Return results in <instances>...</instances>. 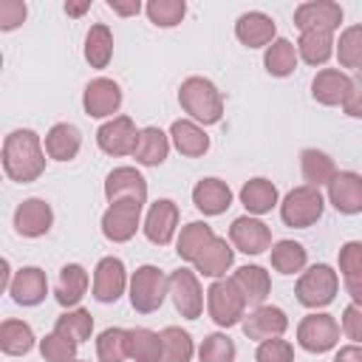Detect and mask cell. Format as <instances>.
I'll use <instances>...</instances> for the list:
<instances>
[{
  "instance_id": "22",
  "label": "cell",
  "mask_w": 362,
  "mask_h": 362,
  "mask_svg": "<svg viewBox=\"0 0 362 362\" xmlns=\"http://www.w3.org/2000/svg\"><path fill=\"white\" fill-rule=\"evenodd\" d=\"M311 93L320 105H345L351 93V76L337 68H322L311 82Z\"/></svg>"
},
{
  "instance_id": "3",
  "label": "cell",
  "mask_w": 362,
  "mask_h": 362,
  "mask_svg": "<svg viewBox=\"0 0 362 362\" xmlns=\"http://www.w3.org/2000/svg\"><path fill=\"white\" fill-rule=\"evenodd\" d=\"M170 294V277L158 266H139L130 277V305L139 314L156 311Z\"/></svg>"
},
{
  "instance_id": "50",
  "label": "cell",
  "mask_w": 362,
  "mask_h": 362,
  "mask_svg": "<svg viewBox=\"0 0 362 362\" xmlns=\"http://www.w3.org/2000/svg\"><path fill=\"white\" fill-rule=\"evenodd\" d=\"M342 110L348 116H354V119L362 116V71H354V76H351V93H348Z\"/></svg>"
},
{
  "instance_id": "26",
  "label": "cell",
  "mask_w": 362,
  "mask_h": 362,
  "mask_svg": "<svg viewBox=\"0 0 362 362\" xmlns=\"http://www.w3.org/2000/svg\"><path fill=\"white\" fill-rule=\"evenodd\" d=\"M235 286L240 288L243 300L252 303V305H263V300L269 297V288H272V280H269V272H263L260 266H240L235 274H232Z\"/></svg>"
},
{
  "instance_id": "32",
  "label": "cell",
  "mask_w": 362,
  "mask_h": 362,
  "mask_svg": "<svg viewBox=\"0 0 362 362\" xmlns=\"http://www.w3.org/2000/svg\"><path fill=\"white\" fill-rule=\"evenodd\" d=\"M212 240H215L212 226H209V223H204V221H192V223H187V226L181 229L175 252H178V257H184V260H192V263H195V257H198V255H201Z\"/></svg>"
},
{
  "instance_id": "36",
  "label": "cell",
  "mask_w": 362,
  "mask_h": 362,
  "mask_svg": "<svg viewBox=\"0 0 362 362\" xmlns=\"http://www.w3.org/2000/svg\"><path fill=\"white\" fill-rule=\"evenodd\" d=\"M297 51L308 65H322L334 54V37H331V31H303Z\"/></svg>"
},
{
  "instance_id": "30",
  "label": "cell",
  "mask_w": 362,
  "mask_h": 362,
  "mask_svg": "<svg viewBox=\"0 0 362 362\" xmlns=\"http://www.w3.org/2000/svg\"><path fill=\"white\" fill-rule=\"evenodd\" d=\"M34 348V331L23 320H3L0 325V351L8 356H25Z\"/></svg>"
},
{
  "instance_id": "13",
  "label": "cell",
  "mask_w": 362,
  "mask_h": 362,
  "mask_svg": "<svg viewBox=\"0 0 362 362\" xmlns=\"http://www.w3.org/2000/svg\"><path fill=\"white\" fill-rule=\"evenodd\" d=\"M107 201H147V181L136 167H116L105 181Z\"/></svg>"
},
{
  "instance_id": "46",
  "label": "cell",
  "mask_w": 362,
  "mask_h": 362,
  "mask_svg": "<svg viewBox=\"0 0 362 362\" xmlns=\"http://www.w3.org/2000/svg\"><path fill=\"white\" fill-rule=\"evenodd\" d=\"M257 362H294V348L280 339V337H272V339H263L257 354H255Z\"/></svg>"
},
{
  "instance_id": "8",
  "label": "cell",
  "mask_w": 362,
  "mask_h": 362,
  "mask_svg": "<svg viewBox=\"0 0 362 362\" xmlns=\"http://www.w3.org/2000/svg\"><path fill=\"white\" fill-rule=\"evenodd\" d=\"M139 215H141V204L139 201H113L107 206V212L102 215V232L107 240L113 243H124L136 235L139 229Z\"/></svg>"
},
{
  "instance_id": "42",
  "label": "cell",
  "mask_w": 362,
  "mask_h": 362,
  "mask_svg": "<svg viewBox=\"0 0 362 362\" xmlns=\"http://www.w3.org/2000/svg\"><path fill=\"white\" fill-rule=\"evenodd\" d=\"M99 362H124L127 356V331L124 328H105L96 339Z\"/></svg>"
},
{
  "instance_id": "34",
  "label": "cell",
  "mask_w": 362,
  "mask_h": 362,
  "mask_svg": "<svg viewBox=\"0 0 362 362\" xmlns=\"http://www.w3.org/2000/svg\"><path fill=\"white\" fill-rule=\"evenodd\" d=\"M232 257H235L232 246H229L223 238H215V240L195 257V269H198L201 274H206V277H221V274H226V269L232 266Z\"/></svg>"
},
{
  "instance_id": "53",
  "label": "cell",
  "mask_w": 362,
  "mask_h": 362,
  "mask_svg": "<svg viewBox=\"0 0 362 362\" xmlns=\"http://www.w3.org/2000/svg\"><path fill=\"white\" fill-rule=\"evenodd\" d=\"M334 362H362V345H348V348H339Z\"/></svg>"
},
{
  "instance_id": "18",
  "label": "cell",
  "mask_w": 362,
  "mask_h": 362,
  "mask_svg": "<svg viewBox=\"0 0 362 362\" xmlns=\"http://www.w3.org/2000/svg\"><path fill=\"white\" fill-rule=\"evenodd\" d=\"M328 201L342 215H359L362 212V175L337 173L328 184Z\"/></svg>"
},
{
  "instance_id": "41",
  "label": "cell",
  "mask_w": 362,
  "mask_h": 362,
  "mask_svg": "<svg viewBox=\"0 0 362 362\" xmlns=\"http://www.w3.org/2000/svg\"><path fill=\"white\" fill-rule=\"evenodd\" d=\"M337 59L342 68L362 71V25H348L337 42Z\"/></svg>"
},
{
  "instance_id": "27",
  "label": "cell",
  "mask_w": 362,
  "mask_h": 362,
  "mask_svg": "<svg viewBox=\"0 0 362 362\" xmlns=\"http://www.w3.org/2000/svg\"><path fill=\"white\" fill-rule=\"evenodd\" d=\"M85 291H88V272L79 263L62 266L59 280H57V294H54L57 303L65 305V308H71V305H76L85 297Z\"/></svg>"
},
{
  "instance_id": "15",
  "label": "cell",
  "mask_w": 362,
  "mask_h": 362,
  "mask_svg": "<svg viewBox=\"0 0 362 362\" xmlns=\"http://www.w3.org/2000/svg\"><path fill=\"white\" fill-rule=\"evenodd\" d=\"M82 105H85V113L93 116V119H102V116H113L122 105V88L113 82V79H93L88 82L85 88V96H82Z\"/></svg>"
},
{
  "instance_id": "47",
  "label": "cell",
  "mask_w": 362,
  "mask_h": 362,
  "mask_svg": "<svg viewBox=\"0 0 362 362\" xmlns=\"http://www.w3.org/2000/svg\"><path fill=\"white\" fill-rule=\"evenodd\" d=\"M28 14V6L23 0H3L0 3V28L3 31H11L17 28Z\"/></svg>"
},
{
  "instance_id": "39",
  "label": "cell",
  "mask_w": 362,
  "mask_h": 362,
  "mask_svg": "<svg viewBox=\"0 0 362 362\" xmlns=\"http://www.w3.org/2000/svg\"><path fill=\"white\" fill-rule=\"evenodd\" d=\"M54 331L62 334V337H68V339H74V342L79 345V342H85V339L90 337V331H93V317H90L85 308L65 311L62 317H57Z\"/></svg>"
},
{
  "instance_id": "28",
  "label": "cell",
  "mask_w": 362,
  "mask_h": 362,
  "mask_svg": "<svg viewBox=\"0 0 362 362\" xmlns=\"http://www.w3.org/2000/svg\"><path fill=\"white\" fill-rule=\"evenodd\" d=\"M170 153V139L158 130V127H144L139 130V141H136V161L144 167H158Z\"/></svg>"
},
{
  "instance_id": "29",
  "label": "cell",
  "mask_w": 362,
  "mask_h": 362,
  "mask_svg": "<svg viewBox=\"0 0 362 362\" xmlns=\"http://www.w3.org/2000/svg\"><path fill=\"white\" fill-rule=\"evenodd\" d=\"M240 204L252 212V215H263L272 212V206L277 204V187L269 178H252L240 187Z\"/></svg>"
},
{
  "instance_id": "37",
  "label": "cell",
  "mask_w": 362,
  "mask_h": 362,
  "mask_svg": "<svg viewBox=\"0 0 362 362\" xmlns=\"http://www.w3.org/2000/svg\"><path fill=\"white\" fill-rule=\"evenodd\" d=\"M263 65L272 76H288L294 68H297V48L288 42V40H274L269 48H266V57H263Z\"/></svg>"
},
{
  "instance_id": "48",
  "label": "cell",
  "mask_w": 362,
  "mask_h": 362,
  "mask_svg": "<svg viewBox=\"0 0 362 362\" xmlns=\"http://www.w3.org/2000/svg\"><path fill=\"white\" fill-rule=\"evenodd\" d=\"M339 272L342 274H356L362 272V243L351 240L339 249Z\"/></svg>"
},
{
  "instance_id": "44",
  "label": "cell",
  "mask_w": 362,
  "mask_h": 362,
  "mask_svg": "<svg viewBox=\"0 0 362 362\" xmlns=\"http://www.w3.org/2000/svg\"><path fill=\"white\" fill-rule=\"evenodd\" d=\"M40 354L45 362H74L76 359V342L51 331L45 339H40Z\"/></svg>"
},
{
  "instance_id": "54",
  "label": "cell",
  "mask_w": 362,
  "mask_h": 362,
  "mask_svg": "<svg viewBox=\"0 0 362 362\" xmlns=\"http://www.w3.org/2000/svg\"><path fill=\"white\" fill-rule=\"evenodd\" d=\"M88 8H90V3H65V11H68V14H74V17L85 14Z\"/></svg>"
},
{
  "instance_id": "11",
  "label": "cell",
  "mask_w": 362,
  "mask_h": 362,
  "mask_svg": "<svg viewBox=\"0 0 362 362\" xmlns=\"http://www.w3.org/2000/svg\"><path fill=\"white\" fill-rule=\"evenodd\" d=\"M96 141H99V147L107 156H127V153L136 150L139 130H136V124H133L130 116H116V119L105 122L96 130Z\"/></svg>"
},
{
  "instance_id": "31",
  "label": "cell",
  "mask_w": 362,
  "mask_h": 362,
  "mask_svg": "<svg viewBox=\"0 0 362 362\" xmlns=\"http://www.w3.org/2000/svg\"><path fill=\"white\" fill-rule=\"evenodd\" d=\"M300 167H303V178L308 187H322V184H331V178L337 175V167L334 161L322 153V150H314V147H305L300 153Z\"/></svg>"
},
{
  "instance_id": "7",
  "label": "cell",
  "mask_w": 362,
  "mask_h": 362,
  "mask_svg": "<svg viewBox=\"0 0 362 362\" xmlns=\"http://www.w3.org/2000/svg\"><path fill=\"white\" fill-rule=\"evenodd\" d=\"M297 342L311 354H325L339 342V322L331 314H308L297 325Z\"/></svg>"
},
{
  "instance_id": "6",
  "label": "cell",
  "mask_w": 362,
  "mask_h": 362,
  "mask_svg": "<svg viewBox=\"0 0 362 362\" xmlns=\"http://www.w3.org/2000/svg\"><path fill=\"white\" fill-rule=\"evenodd\" d=\"M337 286H339L337 272L325 263H317V266H311L308 272L300 274V280L294 286V294L305 308H322L334 300Z\"/></svg>"
},
{
  "instance_id": "23",
  "label": "cell",
  "mask_w": 362,
  "mask_h": 362,
  "mask_svg": "<svg viewBox=\"0 0 362 362\" xmlns=\"http://www.w3.org/2000/svg\"><path fill=\"white\" fill-rule=\"evenodd\" d=\"M192 204L204 215H221L232 204V189L221 178H201L195 184V189H192Z\"/></svg>"
},
{
  "instance_id": "12",
  "label": "cell",
  "mask_w": 362,
  "mask_h": 362,
  "mask_svg": "<svg viewBox=\"0 0 362 362\" xmlns=\"http://www.w3.org/2000/svg\"><path fill=\"white\" fill-rule=\"evenodd\" d=\"M229 240H232L235 249L243 252V255H260L263 249L272 246V232H269V226H266L263 221L243 215V218H235V221H232V226H229Z\"/></svg>"
},
{
  "instance_id": "19",
  "label": "cell",
  "mask_w": 362,
  "mask_h": 362,
  "mask_svg": "<svg viewBox=\"0 0 362 362\" xmlns=\"http://www.w3.org/2000/svg\"><path fill=\"white\" fill-rule=\"evenodd\" d=\"M51 223H54V212L42 198H28L14 212V229L23 238H40L51 229Z\"/></svg>"
},
{
  "instance_id": "9",
  "label": "cell",
  "mask_w": 362,
  "mask_h": 362,
  "mask_svg": "<svg viewBox=\"0 0 362 362\" xmlns=\"http://www.w3.org/2000/svg\"><path fill=\"white\" fill-rule=\"evenodd\" d=\"M170 297L181 317L195 320L204 308V291L198 286V277L189 269H178L170 274Z\"/></svg>"
},
{
  "instance_id": "21",
  "label": "cell",
  "mask_w": 362,
  "mask_h": 362,
  "mask_svg": "<svg viewBox=\"0 0 362 362\" xmlns=\"http://www.w3.org/2000/svg\"><path fill=\"white\" fill-rule=\"evenodd\" d=\"M235 34L249 48L272 45L274 42V20L269 14H263V11H246L235 23Z\"/></svg>"
},
{
  "instance_id": "1",
  "label": "cell",
  "mask_w": 362,
  "mask_h": 362,
  "mask_svg": "<svg viewBox=\"0 0 362 362\" xmlns=\"http://www.w3.org/2000/svg\"><path fill=\"white\" fill-rule=\"evenodd\" d=\"M3 170L11 181H37L45 170V153L34 130H11L3 141Z\"/></svg>"
},
{
  "instance_id": "33",
  "label": "cell",
  "mask_w": 362,
  "mask_h": 362,
  "mask_svg": "<svg viewBox=\"0 0 362 362\" xmlns=\"http://www.w3.org/2000/svg\"><path fill=\"white\" fill-rule=\"evenodd\" d=\"M127 356L136 362H164L161 337L150 328H130L127 331Z\"/></svg>"
},
{
  "instance_id": "52",
  "label": "cell",
  "mask_w": 362,
  "mask_h": 362,
  "mask_svg": "<svg viewBox=\"0 0 362 362\" xmlns=\"http://www.w3.org/2000/svg\"><path fill=\"white\" fill-rule=\"evenodd\" d=\"M107 6H110V11H116V14H122V17H130V14H139V11H141V3H139V0H130V3L107 0Z\"/></svg>"
},
{
  "instance_id": "24",
  "label": "cell",
  "mask_w": 362,
  "mask_h": 362,
  "mask_svg": "<svg viewBox=\"0 0 362 362\" xmlns=\"http://www.w3.org/2000/svg\"><path fill=\"white\" fill-rule=\"evenodd\" d=\"M82 147V133L79 127L68 124V122H59L48 130L45 136V153L54 158V161H71Z\"/></svg>"
},
{
  "instance_id": "43",
  "label": "cell",
  "mask_w": 362,
  "mask_h": 362,
  "mask_svg": "<svg viewBox=\"0 0 362 362\" xmlns=\"http://www.w3.org/2000/svg\"><path fill=\"white\" fill-rule=\"evenodd\" d=\"M187 6L184 0H150L147 3V17L150 23H156L158 28H173L184 20Z\"/></svg>"
},
{
  "instance_id": "55",
  "label": "cell",
  "mask_w": 362,
  "mask_h": 362,
  "mask_svg": "<svg viewBox=\"0 0 362 362\" xmlns=\"http://www.w3.org/2000/svg\"><path fill=\"white\" fill-rule=\"evenodd\" d=\"M11 283H8V260H3L0 263V288H8Z\"/></svg>"
},
{
  "instance_id": "17",
  "label": "cell",
  "mask_w": 362,
  "mask_h": 362,
  "mask_svg": "<svg viewBox=\"0 0 362 362\" xmlns=\"http://www.w3.org/2000/svg\"><path fill=\"white\" fill-rule=\"evenodd\" d=\"M175 226H178V206L170 201V198H161L150 206L147 218H144V235L150 243L156 246H167L175 235Z\"/></svg>"
},
{
  "instance_id": "49",
  "label": "cell",
  "mask_w": 362,
  "mask_h": 362,
  "mask_svg": "<svg viewBox=\"0 0 362 362\" xmlns=\"http://www.w3.org/2000/svg\"><path fill=\"white\" fill-rule=\"evenodd\" d=\"M342 331L348 339L362 342V305H348L342 311Z\"/></svg>"
},
{
  "instance_id": "4",
  "label": "cell",
  "mask_w": 362,
  "mask_h": 362,
  "mask_svg": "<svg viewBox=\"0 0 362 362\" xmlns=\"http://www.w3.org/2000/svg\"><path fill=\"white\" fill-rule=\"evenodd\" d=\"M322 206H325V201H322L320 189L303 184V187H294V189L283 198V204H280V218H283L286 226L305 229V226H311V223L320 221Z\"/></svg>"
},
{
  "instance_id": "14",
  "label": "cell",
  "mask_w": 362,
  "mask_h": 362,
  "mask_svg": "<svg viewBox=\"0 0 362 362\" xmlns=\"http://www.w3.org/2000/svg\"><path fill=\"white\" fill-rule=\"evenodd\" d=\"M127 286L124 263L119 257H102L93 272V297L99 303H116Z\"/></svg>"
},
{
  "instance_id": "16",
  "label": "cell",
  "mask_w": 362,
  "mask_h": 362,
  "mask_svg": "<svg viewBox=\"0 0 362 362\" xmlns=\"http://www.w3.org/2000/svg\"><path fill=\"white\" fill-rule=\"evenodd\" d=\"M243 334L249 339H272V337H280L286 328H288V317L283 314V308L277 305H257L252 314L243 317L240 322Z\"/></svg>"
},
{
  "instance_id": "5",
  "label": "cell",
  "mask_w": 362,
  "mask_h": 362,
  "mask_svg": "<svg viewBox=\"0 0 362 362\" xmlns=\"http://www.w3.org/2000/svg\"><path fill=\"white\" fill-rule=\"evenodd\" d=\"M206 308L209 317L221 325V328H232L238 322H243V311H246V300L240 294V288L235 286V280H215L206 291Z\"/></svg>"
},
{
  "instance_id": "10",
  "label": "cell",
  "mask_w": 362,
  "mask_h": 362,
  "mask_svg": "<svg viewBox=\"0 0 362 362\" xmlns=\"http://www.w3.org/2000/svg\"><path fill=\"white\" fill-rule=\"evenodd\" d=\"M342 23V8L339 3L331 0H311L294 8V25L300 31H331Z\"/></svg>"
},
{
  "instance_id": "45",
  "label": "cell",
  "mask_w": 362,
  "mask_h": 362,
  "mask_svg": "<svg viewBox=\"0 0 362 362\" xmlns=\"http://www.w3.org/2000/svg\"><path fill=\"white\" fill-rule=\"evenodd\" d=\"M201 362H235V342L226 334H209L198 348Z\"/></svg>"
},
{
  "instance_id": "25",
  "label": "cell",
  "mask_w": 362,
  "mask_h": 362,
  "mask_svg": "<svg viewBox=\"0 0 362 362\" xmlns=\"http://www.w3.org/2000/svg\"><path fill=\"white\" fill-rule=\"evenodd\" d=\"M170 136H173L175 150H178L181 156H187V158H198V156H204V153L209 150V136H206L195 122H189V119L173 122Z\"/></svg>"
},
{
  "instance_id": "2",
  "label": "cell",
  "mask_w": 362,
  "mask_h": 362,
  "mask_svg": "<svg viewBox=\"0 0 362 362\" xmlns=\"http://www.w3.org/2000/svg\"><path fill=\"white\" fill-rule=\"evenodd\" d=\"M178 102L181 107L201 124H215L221 122L223 116V96L221 90L204 79V76H189L181 82V90H178Z\"/></svg>"
},
{
  "instance_id": "38",
  "label": "cell",
  "mask_w": 362,
  "mask_h": 362,
  "mask_svg": "<svg viewBox=\"0 0 362 362\" xmlns=\"http://www.w3.org/2000/svg\"><path fill=\"white\" fill-rule=\"evenodd\" d=\"M305 249L297 240H277L272 246V269L280 274H294L305 266Z\"/></svg>"
},
{
  "instance_id": "20",
  "label": "cell",
  "mask_w": 362,
  "mask_h": 362,
  "mask_svg": "<svg viewBox=\"0 0 362 362\" xmlns=\"http://www.w3.org/2000/svg\"><path fill=\"white\" fill-rule=\"evenodd\" d=\"M8 291H11V300H14L17 305H37V303H42L45 294H48L45 272L37 269V266H25V269H20V272L14 274Z\"/></svg>"
},
{
  "instance_id": "35",
  "label": "cell",
  "mask_w": 362,
  "mask_h": 362,
  "mask_svg": "<svg viewBox=\"0 0 362 362\" xmlns=\"http://www.w3.org/2000/svg\"><path fill=\"white\" fill-rule=\"evenodd\" d=\"M113 57V34L107 25L96 23L90 25L88 37H85V59L90 62V68H107Z\"/></svg>"
},
{
  "instance_id": "40",
  "label": "cell",
  "mask_w": 362,
  "mask_h": 362,
  "mask_svg": "<svg viewBox=\"0 0 362 362\" xmlns=\"http://www.w3.org/2000/svg\"><path fill=\"white\" fill-rule=\"evenodd\" d=\"M161 351H164V362H189L192 356V337L175 325H167L161 334Z\"/></svg>"
},
{
  "instance_id": "56",
  "label": "cell",
  "mask_w": 362,
  "mask_h": 362,
  "mask_svg": "<svg viewBox=\"0 0 362 362\" xmlns=\"http://www.w3.org/2000/svg\"><path fill=\"white\" fill-rule=\"evenodd\" d=\"M74 362H82V359H74Z\"/></svg>"
},
{
  "instance_id": "51",
  "label": "cell",
  "mask_w": 362,
  "mask_h": 362,
  "mask_svg": "<svg viewBox=\"0 0 362 362\" xmlns=\"http://www.w3.org/2000/svg\"><path fill=\"white\" fill-rule=\"evenodd\" d=\"M345 288H348L354 305H362V272H356V274H345Z\"/></svg>"
}]
</instances>
